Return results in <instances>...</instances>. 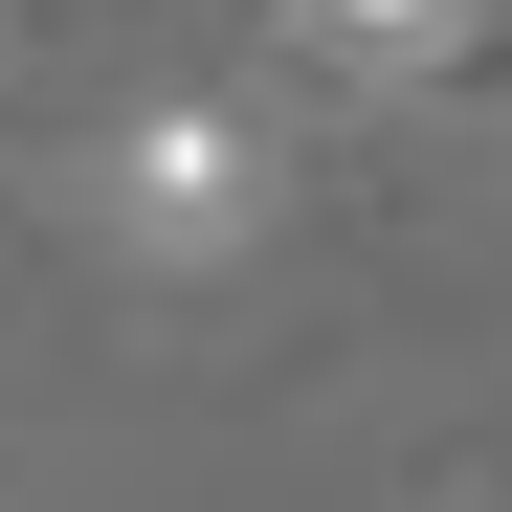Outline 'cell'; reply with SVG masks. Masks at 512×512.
Here are the masks:
<instances>
[{"mask_svg":"<svg viewBox=\"0 0 512 512\" xmlns=\"http://www.w3.org/2000/svg\"><path fill=\"white\" fill-rule=\"evenodd\" d=\"M245 223H268V134H245L223 90H179V112L112 134V245H134V268H223Z\"/></svg>","mask_w":512,"mask_h":512,"instance_id":"6da1fadb","label":"cell"},{"mask_svg":"<svg viewBox=\"0 0 512 512\" xmlns=\"http://www.w3.org/2000/svg\"><path fill=\"white\" fill-rule=\"evenodd\" d=\"M312 23V67H379V90H423V67H468V23L490 0H290Z\"/></svg>","mask_w":512,"mask_h":512,"instance_id":"7a4b0ae2","label":"cell"}]
</instances>
